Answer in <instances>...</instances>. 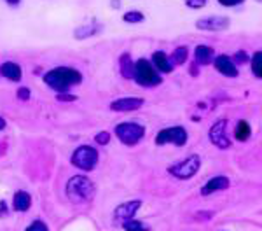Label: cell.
<instances>
[{"instance_id": "cell-1", "label": "cell", "mask_w": 262, "mask_h": 231, "mask_svg": "<svg viewBox=\"0 0 262 231\" xmlns=\"http://www.w3.org/2000/svg\"><path fill=\"white\" fill-rule=\"evenodd\" d=\"M44 82L51 90L58 91V93H67L70 88L81 84L82 74L77 68H72V67H56L52 70L46 72Z\"/></svg>"}, {"instance_id": "cell-2", "label": "cell", "mask_w": 262, "mask_h": 231, "mask_svg": "<svg viewBox=\"0 0 262 231\" xmlns=\"http://www.w3.org/2000/svg\"><path fill=\"white\" fill-rule=\"evenodd\" d=\"M96 193L95 184L86 175H74L67 182V196L72 203H88Z\"/></svg>"}, {"instance_id": "cell-3", "label": "cell", "mask_w": 262, "mask_h": 231, "mask_svg": "<svg viewBox=\"0 0 262 231\" xmlns=\"http://www.w3.org/2000/svg\"><path fill=\"white\" fill-rule=\"evenodd\" d=\"M133 79L138 84L147 86V88L161 84V81H162L159 72L152 67L151 60H147V58H140V60L133 63Z\"/></svg>"}, {"instance_id": "cell-4", "label": "cell", "mask_w": 262, "mask_h": 231, "mask_svg": "<svg viewBox=\"0 0 262 231\" xmlns=\"http://www.w3.org/2000/svg\"><path fill=\"white\" fill-rule=\"evenodd\" d=\"M114 133L119 138V142L124 144V146H137L138 142L144 138L145 128L138 123H119L115 126Z\"/></svg>"}, {"instance_id": "cell-5", "label": "cell", "mask_w": 262, "mask_h": 231, "mask_svg": "<svg viewBox=\"0 0 262 231\" xmlns=\"http://www.w3.org/2000/svg\"><path fill=\"white\" fill-rule=\"evenodd\" d=\"M72 165L82 172H91L98 165V151L91 146H81L74 151L70 158Z\"/></svg>"}, {"instance_id": "cell-6", "label": "cell", "mask_w": 262, "mask_h": 231, "mask_svg": "<svg viewBox=\"0 0 262 231\" xmlns=\"http://www.w3.org/2000/svg\"><path fill=\"white\" fill-rule=\"evenodd\" d=\"M200 167H201V158L198 156V154H192V156H187L184 161H180V163L171 165V167L168 168V172H170V175H173L175 179L187 180L198 173Z\"/></svg>"}, {"instance_id": "cell-7", "label": "cell", "mask_w": 262, "mask_h": 231, "mask_svg": "<svg viewBox=\"0 0 262 231\" xmlns=\"http://www.w3.org/2000/svg\"><path fill=\"white\" fill-rule=\"evenodd\" d=\"M187 142V130L184 126H170L162 128L157 135H156V144L157 146H166V144H175V146L182 147Z\"/></svg>"}, {"instance_id": "cell-8", "label": "cell", "mask_w": 262, "mask_h": 231, "mask_svg": "<svg viewBox=\"0 0 262 231\" xmlns=\"http://www.w3.org/2000/svg\"><path fill=\"white\" fill-rule=\"evenodd\" d=\"M225 126H227V121L225 119H218L213 126L208 131V137H210L211 144L217 146L218 149H229L231 147V140L227 138V133H225Z\"/></svg>"}, {"instance_id": "cell-9", "label": "cell", "mask_w": 262, "mask_h": 231, "mask_svg": "<svg viewBox=\"0 0 262 231\" xmlns=\"http://www.w3.org/2000/svg\"><path fill=\"white\" fill-rule=\"evenodd\" d=\"M229 26V18L225 16H207L196 21V28L205 32H220Z\"/></svg>"}, {"instance_id": "cell-10", "label": "cell", "mask_w": 262, "mask_h": 231, "mask_svg": "<svg viewBox=\"0 0 262 231\" xmlns=\"http://www.w3.org/2000/svg\"><path fill=\"white\" fill-rule=\"evenodd\" d=\"M142 207V201L140 200H131V201H126V203H121V205L115 207L114 210V217L117 221H122V223H126V221L133 219L135 214L140 210Z\"/></svg>"}, {"instance_id": "cell-11", "label": "cell", "mask_w": 262, "mask_h": 231, "mask_svg": "<svg viewBox=\"0 0 262 231\" xmlns=\"http://www.w3.org/2000/svg\"><path fill=\"white\" fill-rule=\"evenodd\" d=\"M213 65H215V68H217L218 74L225 75V77H238V75H240L238 67L234 65V61L231 60V56H227V55L215 56Z\"/></svg>"}, {"instance_id": "cell-12", "label": "cell", "mask_w": 262, "mask_h": 231, "mask_svg": "<svg viewBox=\"0 0 262 231\" xmlns=\"http://www.w3.org/2000/svg\"><path fill=\"white\" fill-rule=\"evenodd\" d=\"M144 98L140 97H126V98H117L110 104V109L115 112H129V111H138L144 105Z\"/></svg>"}, {"instance_id": "cell-13", "label": "cell", "mask_w": 262, "mask_h": 231, "mask_svg": "<svg viewBox=\"0 0 262 231\" xmlns=\"http://www.w3.org/2000/svg\"><path fill=\"white\" fill-rule=\"evenodd\" d=\"M229 187V179L225 175H215L201 187V194L203 196H210V194H215L218 191H225Z\"/></svg>"}, {"instance_id": "cell-14", "label": "cell", "mask_w": 262, "mask_h": 231, "mask_svg": "<svg viewBox=\"0 0 262 231\" xmlns=\"http://www.w3.org/2000/svg\"><path fill=\"white\" fill-rule=\"evenodd\" d=\"M151 63H152V67L157 72H161V74H171V72H173V65H171V61H170V56L162 51H156L154 55H152Z\"/></svg>"}, {"instance_id": "cell-15", "label": "cell", "mask_w": 262, "mask_h": 231, "mask_svg": "<svg viewBox=\"0 0 262 231\" xmlns=\"http://www.w3.org/2000/svg\"><path fill=\"white\" fill-rule=\"evenodd\" d=\"M0 74L4 75L7 81H12V82H19L23 77L21 67L18 63H14V61H4L2 67H0Z\"/></svg>"}, {"instance_id": "cell-16", "label": "cell", "mask_w": 262, "mask_h": 231, "mask_svg": "<svg viewBox=\"0 0 262 231\" xmlns=\"http://www.w3.org/2000/svg\"><path fill=\"white\" fill-rule=\"evenodd\" d=\"M194 58H196V63L198 65H210L213 63V58H215V51L213 48H210V46H198V48L194 49Z\"/></svg>"}, {"instance_id": "cell-17", "label": "cell", "mask_w": 262, "mask_h": 231, "mask_svg": "<svg viewBox=\"0 0 262 231\" xmlns=\"http://www.w3.org/2000/svg\"><path fill=\"white\" fill-rule=\"evenodd\" d=\"M104 30V26L100 25V23H96V21H91V23H88V25H82V26H79L77 30H75V39H89V37H93V35H96V34H100V32Z\"/></svg>"}, {"instance_id": "cell-18", "label": "cell", "mask_w": 262, "mask_h": 231, "mask_svg": "<svg viewBox=\"0 0 262 231\" xmlns=\"http://www.w3.org/2000/svg\"><path fill=\"white\" fill-rule=\"evenodd\" d=\"M12 207L16 212H26L32 207V196L26 191H16L14 198H12Z\"/></svg>"}, {"instance_id": "cell-19", "label": "cell", "mask_w": 262, "mask_h": 231, "mask_svg": "<svg viewBox=\"0 0 262 231\" xmlns=\"http://www.w3.org/2000/svg\"><path fill=\"white\" fill-rule=\"evenodd\" d=\"M133 63L135 61L131 60V56L128 53L121 55V58H119V70H121V75L124 79H133Z\"/></svg>"}, {"instance_id": "cell-20", "label": "cell", "mask_w": 262, "mask_h": 231, "mask_svg": "<svg viewBox=\"0 0 262 231\" xmlns=\"http://www.w3.org/2000/svg\"><path fill=\"white\" fill-rule=\"evenodd\" d=\"M187 56H189V48L187 46H178L177 49L173 51V55L170 56V61L171 65H184L187 61Z\"/></svg>"}, {"instance_id": "cell-21", "label": "cell", "mask_w": 262, "mask_h": 231, "mask_svg": "<svg viewBox=\"0 0 262 231\" xmlns=\"http://www.w3.org/2000/svg\"><path fill=\"white\" fill-rule=\"evenodd\" d=\"M250 135H252L250 124H248L247 121H240V123H238V126H236V130H234V137H236V140L245 142V140H248V138H250Z\"/></svg>"}, {"instance_id": "cell-22", "label": "cell", "mask_w": 262, "mask_h": 231, "mask_svg": "<svg viewBox=\"0 0 262 231\" xmlns=\"http://www.w3.org/2000/svg\"><path fill=\"white\" fill-rule=\"evenodd\" d=\"M250 65H252V72L257 79L262 77V53L255 51L250 58Z\"/></svg>"}, {"instance_id": "cell-23", "label": "cell", "mask_w": 262, "mask_h": 231, "mask_svg": "<svg viewBox=\"0 0 262 231\" xmlns=\"http://www.w3.org/2000/svg\"><path fill=\"white\" fill-rule=\"evenodd\" d=\"M122 228H124V231H151L147 224L137 219H129L126 223H122Z\"/></svg>"}, {"instance_id": "cell-24", "label": "cell", "mask_w": 262, "mask_h": 231, "mask_svg": "<svg viewBox=\"0 0 262 231\" xmlns=\"http://www.w3.org/2000/svg\"><path fill=\"white\" fill-rule=\"evenodd\" d=\"M122 21L135 25V23L145 21V16H144V12H140V11H129V12H126V14L122 16Z\"/></svg>"}, {"instance_id": "cell-25", "label": "cell", "mask_w": 262, "mask_h": 231, "mask_svg": "<svg viewBox=\"0 0 262 231\" xmlns=\"http://www.w3.org/2000/svg\"><path fill=\"white\" fill-rule=\"evenodd\" d=\"M231 60L234 61V65H243V63H248V61H250V56L247 55V53L245 51H238L236 55H234V58H231Z\"/></svg>"}, {"instance_id": "cell-26", "label": "cell", "mask_w": 262, "mask_h": 231, "mask_svg": "<svg viewBox=\"0 0 262 231\" xmlns=\"http://www.w3.org/2000/svg\"><path fill=\"white\" fill-rule=\"evenodd\" d=\"M95 140L98 146H107L108 142H110V131H100V133H96Z\"/></svg>"}, {"instance_id": "cell-27", "label": "cell", "mask_w": 262, "mask_h": 231, "mask_svg": "<svg viewBox=\"0 0 262 231\" xmlns=\"http://www.w3.org/2000/svg\"><path fill=\"white\" fill-rule=\"evenodd\" d=\"M26 231H49V228L44 221H34V223L26 228Z\"/></svg>"}, {"instance_id": "cell-28", "label": "cell", "mask_w": 262, "mask_h": 231, "mask_svg": "<svg viewBox=\"0 0 262 231\" xmlns=\"http://www.w3.org/2000/svg\"><path fill=\"white\" fill-rule=\"evenodd\" d=\"M208 0H185V5L189 9H203Z\"/></svg>"}, {"instance_id": "cell-29", "label": "cell", "mask_w": 262, "mask_h": 231, "mask_svg": "<svg viewBox=\"0 0 262 231\" xmlns=\"http://www.w3.org/2000/svg\"><path fill=\"white\" fill-rule=\"evenodd\" d=\"M217 2L220 5H224V7H234V5L243 4L245 0H217Z\"/></svg>"}, {"instance_id": "cell-30", "label": "cell", "mask_w": 262, "mask_h": 231, "mask_svg": "<svg viewBox=\"0 0 262 231\" xmlns=\"http://www.w3.org/2000/svg\"><path fill=\"white\" fill-rule=\"evenodd\" d=\"M56 98H58L59 102H75L77 100V97H75V95H70V93H58L56 95Z\"/></svg>"}, {"instance_id": "cell-31", "label": "cell", "mask_w": 262, "mask_h": 231, "mask_svg": "<svg viewBox=\"0 0 262 231\" xmlns=\"http://www.w3.org/2000/svg\"><path fill=\"white\" fill-rule=\"evenodd\" d=\"M18 98L19 100H23V102H26L30 98V88H25V86H23V88H19L18 90Z\"/></svg>"}, {"instance_id": "cell-32", "label": "cell", "mask_w": 262, "mask_h": 231, "mask_svg": "<svg viewBox=\"0 0 262 231\" xmlns=\"http://www.w3.org/2000/svg\"><path fill=\"white\" fill-rule=\"evenodd\" d=\"M5 2H7L9 5H12V7H16V5H19V2H21V0H5Z\"/></svg>"}, {"instance_id": "cell-33", "label": "cell", "mask_w": 262, "mask_h": 231, "mask_svg": "<svg viewBox=\"0 0 262 231\" xmlns=\"http://www.w3.org/2000/svg\"><path fill=\"white\" fill-rule=\"evenodd\" d=\"M4 128H5V119L2 117V116H0V131L4 130Z\"/></svg>"}, {"instance_id": "cell-34", "label": "cell", "mask_w": 262, "mask_h": 231, "mask_svg": "<svg viewBox=\"0 0 262 231\" xmlns=\"http://www.w3.org/2000/svg\"><path fill=\"white\" fill-rule=\"evenodd\" d=\"M110 4L114 5V9H119V4H121V2H119V0H110Z\"/></svg>"}]
</instances>
